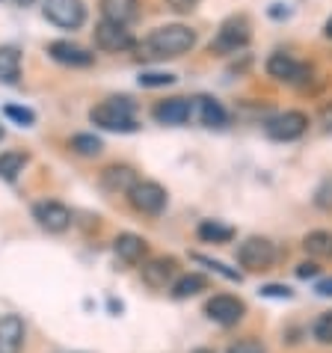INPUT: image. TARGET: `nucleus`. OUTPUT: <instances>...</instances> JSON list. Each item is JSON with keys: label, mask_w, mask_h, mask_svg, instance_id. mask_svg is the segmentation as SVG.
<instances>
[{"label": "nucleus", "mask_w": 332, "mask_h": 353, "mask_svg": "<svg viewBox=\"0 0 332 353\" xmlns=\"http://www.w3.org/2000/svg\"><path fill=\"white\" fill-rule=\"evenodd\" d=\"M169 3V9H175V12H190V9H196L199 0H166Z\"/></svg>", "instance_id": "nucleus-31"}, {"label": "nucleus", "mask_w": 332, "mask_h": 353, "mask_svg": "<svg viewBox=\"0 0 332 353\" xmlns=\"http://www.w3.org/2000/svg\"><path fill=\"white\" fill-rule=\"evenodd\" d=\"M302 250H306L311 259H332V232H326V229L309 232L306 238H302Z\"/></svg>", "instance_id": "nucleus-21"}, {"label": "nucleus", "mask_w": 332, "mask_h": 353, "mask_svg": "<svg viewBox=\"0 0 332 353\" xmlns=\"http://www.w3.org/2000/svg\"><path fill=\"white\" fill-rule=\"evenodd\" d=\"M68 145H72V152L81 154V158H98V154L104 152L101 137H95V134H74Z\"/></svg>", "instance_id": "nucleus-25"}, {"label": "nucleus", "mask_w": 332, "mask_h": 353, "mask_svg": "<svg viewBox=\"0 0 332 353\" xmlns=\"http://www.w3.org/2000/svg\"><path fill=\"white\" fill-rule=\"evenodd\" d=\"M205 315L214 323H220V327H231V323L243 321L247 306H243V300L234 297V294H214V297L205 303Z\"/></svg>", "instance_id": "nucleus-7"}, {"label": "nucleus", "mask_w": 332, "mask_h": 353, "mask_svg": "<svg viewBox=\"0 0 332 353\" xmlns=\"http://www.w3.org/2000/svg\"><path fill=\"white\" fill-rule=\"evenodd\" d=\"M134 110H136V104L131 101V98H110V101L92 107L90 119H92V125H98V128H104V131L131 134V131H136Z\"/></svg>", "instance_id": "nucleus-2"}, {"label": "nucleus", "mask_w": 332, "mask_h": 353, "mask_svg": "<svg viewBox=\"0 0 332 353\" xmlns=\"http://www.w3.org/2000/svg\"><path fill=\"white\" fill-rule=\"evenodd\" d=\"M326 36L332 39V18H329V21H326Z\"/></svg>", "instance_id": "nucleus-36"}, {"label": "nucleus", "mask_w": 332, "mask_h": 353, "mask_svg": "<svg viewBox=\"0 0 332 353\" xmlns=\"http://www.w3.org/2000/svg\"><path fill=\"white\" fill-rule=\"evenodd\" d=\"M45 18L60 30H81L86 24V3L83 0H45Z\"/></svg>", "instance_id": "nucleus-4"}, {"label": "nucleus", "mask_w": 332, "mask_h": 353, "mask_svg": "<svg viewBox=\"0 0 332 353\" xmlns=\"http://www.w3.org/2000/svg\"><path fill=\"white\" fill-rule=\"evenodd\" d=\"M3 113H6L12 122L21 125V128H30V125H36V113L30 110V107H15V104H9Z\"/></svg>", "instance_id": "nucleus-27"}, {"label": "nucleus", "mask_w": 332, "mask_h": 353, "mask_svg": "<svg viewBox=\"0 0 332 353\" xmlns=\"http://www.w3.org/2000/svg\"><path fill=\"white\" fill-rule=\"evenodd\" d=\"M27 163H30V154L27 152H3L0 154V179L15 181L18 175L24 172Z\"/></svg>", "instance_id": "nucleus-23"}, {"label": "nucleus", "mask_w": 332, "mask_h": 353, "mask_svg": "<svg viewBox=\"0 0 332 353\" xmlns=\"http://www.w3.org/2000/svg\"><path fill=\"white\" fill-rule=\"evenodd\" d=\"M315 339L320 345H332V312H326V315H320L315 321Z\"/></svg>", "instance_id": "nucleus-28"}, {"label": "nucleus", "mask_w": 332, "mask_h": 353, "mask_svg": "<svg viewBox=\"0 0 332 353\" xmlns=\"http://www.w3.org/2000/svg\"><path fill=\"white\" fill-rule=\"evenodd\" d=\"M261 294L264 297H291V288H282V285H267V288H261Z\"/></svg>", "instance_id": "nucleus-32"}, {"label": "nucleus", "mask_w": 332, "mask_h": 353, "mask_svg": "<svg viewBox=\"0 0 332 353\" xmlns=\"http://www.w3.org/2000/svg\"><path fill=\"white\" fill-rule=\"evenodd\" d=\"M152 116L160 125H184L193 116V101L190 98H166V101L154 104Z\"/></svg>", "instance_id": "nucleus-15"}, {"label": "nucleus", "mask_w": 332, "mask_h": 353, "mask_svg": "<svg viewBox=\"0 0 332 353\" xmlns=\"http://www.w3.org/2000/svg\"><path fill=\"white\" fill-rule=\"evenodd\" d=\"M208 288V279L199 276V273H187V276H178L172 282V297L175 300H187V297H196L199 291Z\"/></svg>", "instance_id": "nucleus-22"}, {"label": "nucleus", "mask_w": 332, "mask_h": 353, "mask_svg": "<svg viewBox=\"0 0 332 353\" xmlns=\"http://www.w3.org/2000/svg\"><path fill=\"white\" fill-rule=\"evenodd\" d=\"M12 3H18V6H30L33 0H12Z\"/></svg>", "instance_id": "nucleus-35"}, {"label": "nucleus", "mask_w": 332, "mask_h": 353, "mask_svg": "<svg viewBox=\"0 0 332 353\" xmlns=\"http://www.w3.org/2000/svg\"><path fill=\"white\" fill-rule=\"evenodd\" d=\"M193 110H199V122L208 125V128H222L226 125V110H222L220 101H214V98H196L193 101Z\"/></svg>", "instance_id": "nucleus-19"}, {"label": "nucleus", "mask_w": 332, "mask_h": 353, "mask_svg": "<svg viewBox=\"0 0 332 353\" xmlns=\"http://www.w3.org/2000/svg\"><path fill=\"white\" fill-rule=\"evenodd\" d=\"M101 21L119 24V27H131L140 18V0H101Z\"/></svg>", "instance_id": "nucleus-16"}, {"label": "nucleus", "mask_w": 332, "mask_h": 353, "mask_svg": "<svg viewBox=\"0 0 332 353\" xmlns=\"http://www.w3.org/2000/svg\"><path fill=\"white\" fill-rule=\"evenodd\" d=\"M172 83H175V74H169V72H143L140 74L143 90H158V86H172Z\"/></svg>", "instance_id": "nucleus-26"}, {"label": "nucleus", "mask_w": 332, "mask_h": 353, "mask_svg": "<svg viewBox=\"0 0 332 353\" xmlns=\"http://www.w3.org/2000/svg\"><path fill=\"white\" fill-rule=\"evenodd\" d=\"M249 39H252V33H249V21L243 15H231V18H226V21L220 24V30H217V36H214V42H211V51L214 54H238V51H243V48L249 45Z\"/></svg>", "instance_id": "nucleus-3"}, {"label": "nucleus", "mask_w": 332, "mask_h": 353, "mask_svg": "<svg viewBox=\"0 0 332 353\" xmlns=\"http://www.w3.org/2000/svg\"><path fill=\"white\" fill-rule=\"evenodd\" d=\"M196 234L205 243H229L234 238V229H231V225L217 223V220H205V223H199Z\"/></svg>", "instance_id": "nucleus-24"}, {"label": "nucleus", "mask_w": 332, "mask_h": 353, "mask_svg": "<svg viewBox=\"0 0 332 353\" xmlns=\"http://www.w3.org/2000/svg\"><path fill=\"white\" fill-rule=\"evenodd\" d=\"M320 297H332V279H324V282H318V288H315Z\"/></svg>", "instance_id": "nucleus-34"}, {"label": "nucleus", "mask_w": 332, "mask_h": 353, "mask_svg": "<svg viewBox=\"0 0 332 353\" xmlns=\"http://www.w3.org/2000/svg\"><path fill=\"white\" fill-rule=\"evenodd\" d=\"M3 137H6V131H3V125H0V143H3Z\"/></svg>", "instance_id": "nucleus-38"}, {"label": "nucleus", "mask_w": 332, "mask_h": 353, "mask_svg": "<svg viewBox=\"0 0 332 353\" xmlns=\"http://www.w3.org/2000/svg\"><path fill=\"white\" fill-rule=\"evenodd\" d=\"M113 250H116V256H119L122 261L136 264V261L145 259L149 243H145V238H140V234H134V232H122L119 238L113 241Z\"/></svg>", "instance_id": "nucleus-18"}, {"label": "nucleus", "mask_w": 332, "mask_h": 353, "mask_svg": "<svg viewBox=\"0 0 332 353\" xmlns=\"http://www.w3.org/2000/svg\"><path fill=\"white\" fill-rule=\"evenodd\" d=\"M21 74V51L12 45H0V81L15 83Z\"/></svg>", "instance_id": "nucleus-20"}, {"label": "nucleus", "mask_w": 332, "mask_h": 353, "mask_svg": "<svg viewBox=\"0 0 332 353\" xmlns=\"http://www.w3.org/2000/svg\"><path fill=\"white\" fill-rule=\"evenodd\" d=\"M276 243L267 241V238H247L238 247V261L240 268L247 270H267L276 264Z\"/></svg>", "instance_id": "nucleus-5"}, {"label": "nucleus", "mask_w": 332, "mask_h": 353, "mask_svg": "<svg viewBox=\"0 0 332 353\" xmlns=\"http://www.w3.org/2000/svg\"><path fill=\"white\" fill-rule=\"evenodd\" d=\"M27 327L18 315H0V353H21Z\"/></svg>", "instance_id": "nucleus-17"}, {"label": "nucleus", "mask_w": 332, "mask_h": 353, "mask_svg": "<svg viewBox=\"0 0 332 353\" xmlns=\"http://www.w3.org/2000/svg\"><path fill=\"white\" fill-rule=\"evenodd\" d=\"M318 264H311V261H302L300 268H297V276H302V279H309V276H318Z\"/></svg>", "instance_id": "nucleus-33"}, {"label": "nucleus", "mask_w": 332, "mask_h": 353, "mask_svg": "<svg viewBox=\"0 0 332 353\" xmlns=\"http://www.w3.org/2000/svg\"><path fill=\"white\" fill-rule=\"evenodd\" d=\"M193 353H214V350H208V347H196V350H193Z\"/></svg>", "instance_id": "nucleus-37"}, {"label": "nucleus", "mask_w": 332, "mask_h": 353, "mask_svg": "<svg viewBox=\"0 0 332 353\" xmlns=\"http://www.w3.org/2000/svg\"><path fill=\"white\" fill-rule=\"evenodd\" d=\"M193 259H196L199 264H205V268L217 270L220 276H226V279H231V282H240V273H238V270H229V268H226V264H222V261H214V259H205V256H193Z\"/></svg>", "instance_id": "nucleus-29"}, {"label": "nucleus", "mask_w": 332, "mask_h": 353, "mask_svg": "<svg viewBox=\"0 0 332 353\" xmlns=\"http://www.w3.org/2000/svg\"><path fill=\"white\" fill-rule=\"evenodd\" d=\"M193 45H196V33L187 24H163L145 36V42L136 45V51L145 60H175L193 51Z\"/></svg>", "instance_id": "nucleus-1"}, {"label": "nucleus", "mask_w": 332, "mask_h": 353, "mask_svg": "<svg viewBox=\"0 0 332 353\" xmlns=\"http://www.w3.org/2000/svg\"><path fill=\"white\" fill-rule=\"evenodd\" d=\"M178 279V261L172 256H160V259H149L143 264V282L154 291L172 288V282Z\"/></svg>", "instance_id": "nucleus-10"}, {"label": "nucleus", "mask_w": 332, "mask_h": 353, "mask_svg": "<svg viewBox=\"0 0 332 353\" xmlns=\"http://www.w3.org/2000/svg\"><path fill=\"white\" fill-rule=\"evenodd\" d=\"M48 54H51L54 63L72 65V68H86V65L95 63V54L86 51L81 45H74V42H51L48 45Z\"/></svg>", "instance_id": "nucleus-14"}, {"label": "nucleus", "mask_w": 332, "mask_h": 353, "mask_svg": "<svg viewBox=\"0 0 332 353\" xmlns=\"http://www.w3.org/2000/svg\"><path fill=\"white\" fill-rule=\"evenodd\" d=\"M267 74L273 81H282V83H302L309 74V65L294 60L291 54H273L267 60Z\"/></svg>", "instance_id": "nucleus-12"}, {"label": "nucleus", "mask_w": 332, "mask_h": 353, "mask_svg": "<svg viewBox=\"0 0 332 353\" xmlns=\"http://www.w3.org/2000/svg\"><path fill=\"white\" fill-rule=\"evenodd\" d=\"M136 181H140L136 172L125 163H113V166H104L101 170V188L113 196H128Z\"/></svg>", "instance_id": "nucleus-13"}, {"label": "nucleus", "mask_w": 332, "mask_h": 353, "mask_svg": "<svg viewBox=\"0 0 332 353\" xmlns=\"http://www.w3.org/2000/svg\"><path fill=\"white\" fill-rule=\"evenodd\" d=\"M128 202L134 205V211L154 217V214H160L166 208V190L158 181H136L134 190L128 193Z\"/></svg>", "instance_id": "nucleus-8"}, {"label": "nucleus", "mask_w": 332, "mask_h": 353, "mask_svg": "<svg viewBox=\"0 0 332 353\" xmlns=\"http://www.w3.org/2000/svg\"><path fill=\"white\" fill-rule=\"evenodd\" d=\"M229 353H264V345L256 339H238L229 345Z\"/></svg>", "instance_id": "nucleus-30"}, {"label": "nucleus", "mask_w": 332, "mask_h": 353, "mask_svg": "<svg viewBox=\"0 0 332 353\" xmlns=\"http://www.w3.org/2000/svg\"><path fill=\"white\" fill-rule=\"evenodd\" d=\"M33 220L42 225L45 232L63 234V232H68V225H72V211H68L63 202L45 199V202H36L33 205Z\"/></svg>", "instance_id": "nucleus-9"}, {"label": "nucleus", "mask_w": 332, "mask_h": 353, "mask_svg": "<svg viewBox=\"0 0 332 353\" xmlns=\"http://www.w3.org/2000/svg\"><path fill=\"white\" fill-rule=\"evenodd\" d=\"M95 45H98L101 51L119 54V51H131V48H134V36H131L128 27L101 21V24H95Z\"/></svg>", "instance_id": "nucleus-11"}, {"label": "nucleus", "mask_w": 332, "mask_h": 353, "mask_svg": "<svg viewBox=\"0 0 332 353\" xmlns=\"http://www.w3.org/2000/svg\"><path fill=\"white\" fill-rule=\"evenodd\" d=\"M309 128V116L302 110H285L279 116H273V119H267L264 125V134L270 137V140L276 143H291L297 140V137H302Z\"/></svg>", "instance_id": "nucleus-6"}]
</instances>
